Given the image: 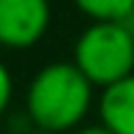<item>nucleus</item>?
I'll list each match as a JSON object with an SVG mask.
<instances>
[{
  "instance_id": "nucleus-1",
  "label": "nucleus",
  "mask_w": 134,
  "mask_h": 134,
  "mask_svg": "<svg viewBox=\"0 0 134 134\" xmlns=\"http://www.w3.org/2000/svg\"><path fill=\"white\" fill-rule=\"evenodd\" d=\"M96 88L71 60H49L27 80L22 112L33 129L71 134L96 112Z\"/></svg>"
},
{
  "instance_id": "nucleus-2",
  "label": "nucleus",
  "mask_w": 134,
  "mask_h": 134,
  "mask_svg": "<svg viewBox=\"0 0 134 134\" xmlns=\"http://www.w3.org/2000/svg\"><path fill=\"white\" fill-rule=\"evenodd\" d=\"M71 63L96 90L134 74V33L123 22H88L74 38Z\"/></svg>"
},
{
  "instance_id": "nucleus-3",
  "label": "nucleus",
  "mask_w": 134,
  "mask_h": 134,
  "mask_svg": "<svg viewBox=\"0 0 134 134\" xmlns=\"http://www.w3.org/2000/svg\"><path fill=\"white\" fill-rule=\"evenodd\" d=\"M52 27V0H0V49L27 52Z\"/></svg>"
},
{
  "instance_id": "nucleus-4",
  "label": "nucleus",
  "mask_w": 134,
  "mask_h": 134,
  "mask_svg": "<svg viewBox=\"0 0 134 134\" xmlns=\"http://www.w3.org/2000/svg\"><path fill=\"white\" fill-rule=\"evenodd\" d=\"M96 120L112 134H134V74L99 90Z\"/></svg>"
},
{
  "instance_id": "nucleus-5",
  "label": "nucleus",
  "mask_w": 134,
  "mask_h": 134,
  "mask_svg": "<svg viewBox=\"0 0 134 134\" xmlns=\"http://www.w3.org/2000/svg\"><path fill=\"white\" fill-rule=\"evenodd\" d=\"M71 5L90 22H123L134 14V0H71Z\"/></svg>"
},
{
  "instance_id": "nucleus-6",
  "label": "nucleus",
  "mask_w": 134,
  "mask_h": 134,
  "mask_svg": "<svg viewBox=\"0 0 134 134\" xmlns=\"http://www.w3.org/2000/svg\"><path fill=\"white\" fill-rule=\"evenodd\" d=\"M14 99H16V80L11 66L0 58V123L5 120V115L14 109Z\"/></svg>"
},
{
  "instance_id": "nucleus-7",
  "label": "nucleus",
  "mask_w": 134,
  "mask_h": 134,
  "mask_svg": "<svg viewBox=\"0 0 134 134\" xmlns=\"http://www.w3.org/2000/svg\"><path fill=\"white\" fill-rule=\"evenodd\" d=\"M71 134H112V131H109L107 126H101L99 120H93V123L88 120V123H82L80 129H77V131H71Z\"/></svg>"
},
{
  "instance_id": "nucleus-8",
  "label": "nucleus",
  "mask_w": 134,
  "mask_h": 134,
  "mask_svg": "<svg viewBox=\"0 0 134 134\" xmlns=\"http://www.w3.org/2000/svg\"><path fill=\"white\" fill-rule=\"evenodd\" d=\"M27 134H49V131H41V129H30Z\"/></svg>"
},
{
  "instance_id": "nucleus-9",
  "label": "nucleus",
  "mask_w": 134,
  "mask_h": 134,
  "mask_svg": "<svg viewBox=\"0 0 134 134\" xmlns=\"http://www.w3.org/2000/svg\"><path fill=\"white\" fill-rule=\"evenodd\" d=\"M0 134H5V129H3V123H0Z\"/></svg>"
}]
</instances>
